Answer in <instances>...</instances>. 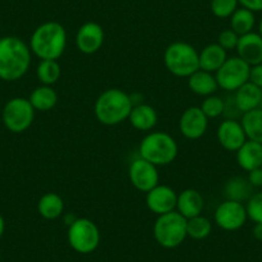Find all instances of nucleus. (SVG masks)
I'll list each match as a JSON object with an SVG mask.
<instances>
[{"label":"nucleus","instance_id":"nucleus-1","mask_svg":"<svg viewBox=\"0 0 262 262\" xmlns=\"http://www.w3.org/2000/svg\"><path fill=\"white\" fill-rule=\"evenodd\" d=\"M31 66V49L16 36L0 37V80L13 82L22 79Z\"/></svg>","mask_w":262,"mask_h":262},{"label":"nucleus","instance_id":"nucleus-2","mask_svg":"<svg viewBox=\"0 0 262 262\" xmlns=\"http://www.w3.org/2000/svg\"><path fill=\"white\" fill-rule=\"evenodd\" d=\"M29 47L40 60H57L67 47V32L59 22H45L32 32Z\"/></svg>","mask_w":262,"mask_h":262},{"label":"nucleus","instance_id":"nucleus-3","mask_svg":"<svg viewBox=\"0 0 262 262\" xmlns=\"http://www.w3.org/2000/svg\"><path fill=\"white\" fill-rule=\"evenodd\" d=\"M134 103L131 95L123 90L112 88L107 89L97 98L94 104V115L102 125L116 126L128 120Z\"/></svg>","mask_w":262,"mask_h":262},{"label":"nucleus","instance_id":"nucleus-4","mask_svg":"<svg viewBox=\"0 0 262 262\" xmlns=\"http://www.w3.org/2000/svg\"><path fill=\"white\" fill-rule=\"evenodd\" d=\"M178 152L176 140L163 131H152L143 138L139 145V157L157 167L172 163L178 157Z\"/></svg>","mask_w":262,"mask_h":262},{"label":"nucleus","instance_id":"nucleus-5","mask_svg":"<svg viewBox=\"0 0 262 262\" xmlns=\"http://www.w3.org/2000/svg\"><path fill=\"white\" fill-rule=\"evenodd\" d=\"M163 62L173 76L188 79L200 70V52L188 42L175 41L166 48Z\"/></svg>","mask_w":262,"mask_h":262},{"label":"nucleus","instance_id":"nucleus-6","mask_svg":"<svg viewBox=\"0 0 262 262\" xmlns=\"http://www.w3.org/2000/svg\"><path fill=\"white\" fill-rule=\"evenodd\" d=\"M153 235L161 247L172 249L183 244L186 233V219L178 211L160 215L153 225Z\"/></svg>","mask_w":262,"mask_h":262},{"label":"nucleus","instance_id":"nucleus-7","mask_svg":"<svg viewBox=\"0 0 262 262\" xmlns=\"http://www.w3.org/2000/svg\"><path fill=\"white\" fill-rule=\"evenodd\" d=\"M67 239L74 251L80 254H89L100 243V231L97 224L86 217H77L67 231Z\"/></svg>","mask_w":262,"mask_h":262},{"label":"nucleus","instance_id":"nucleus-8","mask_svg":"<svg viewBox=\"0 0 262 262\" xmlns=\"http://www.w3.org/2000/svg\"><path fill=\"white\" fill-rule=\"evenodd\" d=\"M34 107L29 99L16 97L6 103L2 112V120L4 126L13 134H21L31 127L35 120Z\"/></svg>","mask_w":262,"mask_h":262},{"label":"nucleus","instance_id":"nucleus-9","mask_svg":"<svg viewBox=\"0 0 262 262\" xmlns=\"http://www.w3.org/2000/svg\"><path fill=\"white\" fill-rule=\"evenodd\" d=\"M249 72L251 66L236 55L225 60V63L216 71L215 77L219 88L234 93L249 81Z\"/></svg>","mask_w":262,"mask_h":262},{"label":"nucleus","instance_id":"nucleus-10","mask_svg":"<svg viewBox=\"0 0 262 262\" xmlns=\"http://www.w3.org/2000/svg\"><path fill=\"white\" fill-rule=\"evenodd\" d=\"M247 219L246 205L235 201L225 200L215 211V224L225 231L239 230L246 224Z\"/></svg>","mask_w":262,"mask_h":262},{"label":"nucleus","instance_id":"nucleus-11","mask_svg":"<svg viewBox=\"0 0 262 262\" xmlns=\"http://www.w3.org/2000/svg\"><path fill=\"white\" fill-rule=\"evenodd\" d=\"M128 179L135 189L148 193L160 184V173L157 166L148 162L144 158H135L128 166Z\"/></svg>","mask_w":262,"mask_h":262},{"label":"nucleus","instance_id":"nucleus-12","mask_svg":"<svg viewBox=\"0 0 262 262\" xmlns=\"http://www.w3.org/2000/svg\"><path fill=\"white\" fill-rule=\"evenodd\" d=\"M208 127V118L201 107L186 108L179 120V130L186 139L196 140L206 134Z\"/></svg>","mask_w":262,"mask_h":262},{"label":"nucleus","instance_id":"nucleus-13","mask_svg":"<svg viewBox=\"0 0 262 262\" xmlns=\"http://www.w3.org/2000/svg\"><path fill=\"white\" fill-rule=\"evenodd\" d=\"M176 203H178V194L168 185L158 184L145 195V205L148 210L157 216L175 211Z\"/></svg>","mask_w":262,"mask_h":262},{"label":"nucleus","instance_id":"nucleus-14","mask_svg":"<svg viewBox=\"0 0 262 262\" xmlns=\"http://www.w3.org/2000/svg\"><path fill=\"white\" fill-rule=\"evenodd\" d=\"M103 42H104V31L97 22H86L77 30L75 44L82 54H95L103 47Z\"/></svg>","mask_w":262,"mask_h":262},{"label":"nucleus","instance_id":"nucleus-15","mask_svg":"<svg viewBox=\"0 0 262 262\" xmlns=\"http://www.w3.org/2000/svg\"><path fill=\"white\" fill-rule=\"evenodd\" d=\"M217 140L224 149L236 152L248 139L239 121L225 120L217 127Z\"/></svg>","mask_w":262,"mask_h":262},{"label":"nucleus","instance_id":"nucleus-16","mask_svg":"<svg viewBox=\"0 0 262 262\" xmlns=\"http://www.w3.org/2000/svg\"><path fill=\"white\" fill-rule=\"evenodd\" d=\"M235 50L238 57L248 63L251 67L262 63V37L258 32L252 31L239 36Z\"/></svg>","mask_w":262,"mask_h":262},{"label":"nucleus","instance_id":"nucleus-17","mask_svg":"<svg viewBox=\"0 0 262 262\" xmlns=\"http://www.w3.org/2000/svg\"><path fill=\"white\" fill-rule=\"evenodd\" d=\"M203 208H205V198L195 189H185L178 194L176 211L186 220L202 215Z\"/></svg>","mask_w":262,"mask_h":262},{"label":"nucleus","instance_id":"nucleus-18","mask_svg":"<svg viewBox=\"0 0 262 262\" xmlns=\"http://www.w3.org/2000/svg\"><path fill=\"white\" fill-rule=\"evenodd\" d=\"M236 162L242 170L253 171L262 167V144L252 140H247L238 150H236Z\"/></svg>","mask_w":262,"mask_h":262},{"label":"nucleus","instance_id":"nucleus-19","mask_svg":"<svg viewBox=\"0 0 262 262\" xmlns=\"http://www.w3.org/2000/svg\"><path fill=\"white\" fill-rule=\"evenodd\" d=\"M131 126L139 131H150L156 127L158 122L157 111L149 104H134L128 116Z\"/></svg>","mask_w":262,"mask_h":262},{"label":"nucleus","instance_id":"nucleus-20","mask_svg":"<svg viewBox=\"0 0 262 262\" xmlns=\"http://www.w3.org/2000/svg\"><path fill=\"white\" fill-rule=\"evenodd\" d=\"M234 102L242 113L249 112L259 108L262 100V90L251 81L246 82L243 86L234 92Z\"/></svg>","mask_w":262,"mask_h":262},{"label":"nucleus","instance_id":"nucleus-21","mask_svg":"<svg viewBox=\"0 0 262 262\" xmlns=\"http://www.w3.org/2000/svg\"><path fill=\"white\" fill-rule=\"evenodd\" d=\"M228 59V52L220 45L208 44L200 52V70L216 74L221 66Z\"/></svg>","mask_w":262,"mask_h":262},{"label":"nucleus","instance_id":"nucleus-22","mask_svg":"<svg viewBox=\"0 0 262 262\" xmlns=\"http://www.w3.org/2000/svg\"><path fill=\"white\" fill-rule=\"evenodd\" d=\"M188 88L194 94L201 95V97H208L217 92L219 85L216 81L215 74L198 70L188 77Z\"/></svg>","mask_w":262,"mask_h":262},{"label":"nucleus","instance_id":"nucleus-23","mask_svg":"<svg viewBox=\"0 0 262 262\" xmlns=\"http://www.w3.org/2000/svg\"><path fill=\"white\" fill-rule=\"evenodd\" d=\"M252 194H253V186L251 185L248 179L242 176L230 178L224 185V195L226 200L244 203L251 198Z\"/></svg>","mask_w":262,"mask_h":262},{"label":"nucleus","instance_id":"nucleus-24","mask_svg":"<svg viewBox=\"0 0 262 262\" xmlns=\"http://www.w3.org/2000/svg\"><path fill=\"white\" fill-rule=\"evenodd\" d=\"M37 211L40 216L47 220H57L63 215L64 211V202H63L62 196L57 193H45L41 195L37 203Z\"/></svg>","mask_w":262,"mask_h":262},{"label":"nucleus","instance_id":"nucleus-25","mask_svg":"<svg viewBox=\"0 0 262 262\" xmlns=\"http://www.w3.org/2000/svg\"><path fill=\"white\" fill-rule=\"evenodd\" d=\"M29 100L35 111L47 112V111L53 110L57 105L58 94L52 86L41 85V86H37L32 90Z\"/></svg>","mask_w":262,"mask_h":262},{"label":"nucleus","instance_id":"nucleus-26","mask_svg":"<svg viewBox=\"0 0 262 262\" xmlns=\"http://www.w3.org/2000/svg\"><path fill=\"white\" fill-rule=\"evenodd\" d=\"M241 123L246 133V137L252 142L262 144V110L256 108L242 115Z\"/></svg>","mask_w":262,"mask_h":262},{"label":"nucleus","instance_id":"nucleus-27","mask_svg":"<svg viewBox=\"0 0 262 262\" xmlns=\"http://www.w3.org/2000/svg\"><path fill=\"white\" fill-rule=\"evenodd\" d=\"M256 17L253 12L246 8H238L230 17V29L239 36L253 31Z\"/></svg>","mask_w":262,"mask_h":262},{"label":"nucleus","instance_id":"nucleus-28","mask_svg":"<svg viewBox=\"0 0 262 262\" xmlns=\"http://www.w3.org/2000/svg\"><path fill=\"white\" fill-rule=\"evenodd\" d=\"M60 64L58 60H40L36 69V76L42 85L52 86L60 79Z\"/></svg>","mask_w":262,"mask_h":262},{"label":"nucleus","instance_id":"nucleus-29","mask_svg":"<svg viewBox=\"0 0 262 262\" xmlns=\"http://www.w3.org/2000/svg\"><path fill=\"white\" fill-rule=\"evenodd\" d=\"M212 231V223L210 219L200 215L195 217H191L186 220V233L188 236L195 239V241H202L210 236Z\"/></svg>","mask_w":262,"mask_h":262},{"label":"nucleus","instance_id":"nucleus-30","mask_svg":"<svg viewBox=\"0 0 262 262\" xmlns=\"http://www.w3.org/2000/svg\"><path fill=\"white\" fill-rule=\"evenodd\" d=\"M201 110L203 111L207 118H217L224 115V110H225V100L217 95H208L205 98V100L201 104Z\"/></svg>","mask_w":262,"mask_h":262},{"label":"nucleus","instance_id":"nucleus-31","mask_svg":"<svg viewBox=\"0 0 262 262\" xmlns=\"http://www.w3.org/2000/svg\"><path fill=\"white\" fill-rule=\"evenodd\" d=\"M238 4V0H211V11L217 18H230Z\"/></svg>","mask_w":262,"mask_h":262},{"label":"nucleus","instance_id":"nucleus-32","mask_svg":"<svg viewBox=\"0 0 262 262\" xmlns=\"http://www.w3.org/2000/svg\"><path fill=\"white\" fill-rule=\"evenodd\" d=\"M247 216L254 224H262V191L253 193L246 203Z\"/></svg>","mask_w":262,"mask_h":262},{"label":"nucleus","instance_id":"nucleus-33","mask_svg":"<svg viewBox=\"0 0 262 262\" xmlns=\"http://www.w3.org/2000/svg\"><path fill=\"white\" fill-rule=\"evenodd\" d=\"M238 40L239 35L235 34L233 30H224V31H221L220 35H219L217 44L228 52V50L235 49L236 45H238Z\"/></svg>","mask_w":262,"mask_h":262},{"label":"nucleus","instance_id":"nucleus-34","mask_svg":"<svg viewBox=\"0 0 262 262\" xmlns=\"http://www.w3.org/2000/svg\"><path fill=\"white\" fill-rule=\"evenodd\" d=\"M249 81L262 90V63L252 66L251 72H249Z\"/></svg>","mask_w":262,"mask_h":262},{"label":"nucleus","instance_id":"nucleus-35","mask_svg":"<svg viewBox=\"0 0 262 262\" xmlns=\"http://www.w3.org/2000/svg\"><path fill=\"white\" fill-rule=\"evenodd\" d=\"M242 8H246L248 11L253 12H262V0H238Z\"/></svg>","mask_w":262,"mask_h":262},{"label":"nucleus","instance_id":"nucleus-36","mask_svg":"<svg viewBox=\"0 0 262 262\" xmlns=\"http://www.w3.org/2000/svg\"><path fill=\"white\" fill-rule=\"evenodd\" d=\"M248 181L251 183V185L253 188H258L262 186V167L256 168L253 171H249L248 172Z\"/></svg>","mask_w":262,"mask_h":262},{"label":"nucleus","instance_id":"nucleus-37","mask_svg":"<svg viewBox=\"0 0 262 262\" xmlns=\"http://www.w3.org/2000/svg\"><path fill=\"white\" fill-rule=\"evenodd\" d=\"M252 234H253V236L257 239V241H262V224L261 223L254 224L253 229H252Z\"/></svg>","mask_w":262,"mask_h":262},{"label":"nucleus","instance_id":"nucleus-38","mask_svg":"<svg viewBox=\"0 0 262 262\" xmlns=\"http://www.w3.org/2000/svg\"><path fill=\"white\" fill-rule=\"evenodd\" d=\"M4 231H6V221H4V217L0 213V239L3 236Z\"/></svg>","mask_w":262,"mask_h":262},{"label":"nucleus","instance_id":"nucleus-39","mask_svg":"<svg viewBox=\"0 0 262 262\" xmlns=\"http://www.w3.org/2000/svg\"><path fill=\"white\" fill-rule=\"evenodd\" d=\"M258 34H259V36L262 37V18H261V21H259V25H258Z\"/></svg>","mask_w":262,"mask_h":262},{"label":"nucleus","instance_id":"nucleus-40","mask_svg":"<svg viewBox=\"0 0 262 262\" xmlns=\"http://www.w3.org/2000/svg\"><path fill=\"white\" fill-rule=\"evenodd\" d=\"M259 108H261V110H262V100H261V104H259Z\"/></svg>","mask_w":262,"mask_h":262},{"label":"nucleus","instance_id":"nucleus-41","mask_svg":"<svg viewBox=\"0 0 262 262\" xmlns=\"http://www.w3.org/2000/svg\"><path fill=\"white\" fill-rule=\"evenodd\" d=\"M0 257H2V252H0Z\"/></svg>","mask_w":262,"mask_h":262}]
</instances>
